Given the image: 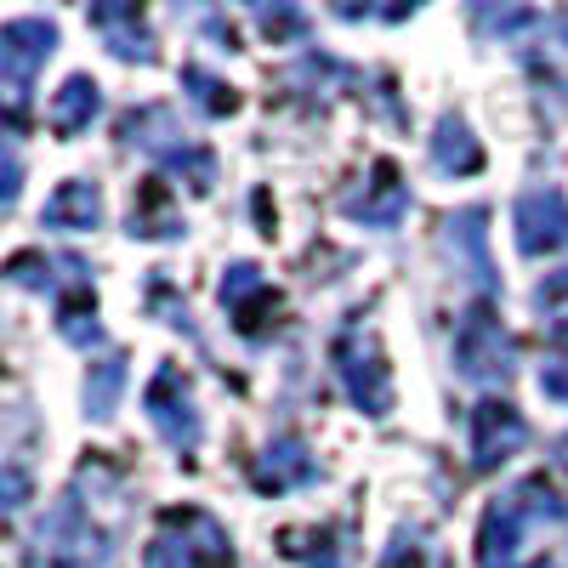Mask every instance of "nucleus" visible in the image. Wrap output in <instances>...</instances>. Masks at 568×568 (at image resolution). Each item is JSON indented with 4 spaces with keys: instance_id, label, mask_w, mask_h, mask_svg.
<instances>
[{
    "instance_id": "f257e3e1",
    "label": "nucleus",
    "mask_w": 568,
    "mask_h": 568,
    "mask_svg": "<svg viewBox=\"0 0 568 568\" xmlns=\"http://www.w3.org/2000/svg\"><path fill=\"white\" fill-rule=\"evenodd\" d=\"M40 568H114V535L91 517L80 489H69L34 529Z\"/></svg>"
},
{
    "instance_id": "f03ea898",
    "label": "nucleus",
    "mask_w": 568,
    "mask_h": 568,
    "mask_svg": "<svg viewBox=\"0 0 568 568\" xmlns=\"http://www.w3.org/2000/svg\"><path fill=\"white\" fill-rule=\"evenodd\" d=\"M557 511H562V506H557V495H551L540 478H529V484H517L511 495L489 500L484 524H478V562H484V568H506V562L517 557V546H524L529 524H540V517H557Z\"/></svg>"
},
{
    "instance_id": "7ed1b4c3",
    "label": "nucleus",
    "mask_w": 568,
    "mask_h": 568,
    "mask_svg": "<svg viewBox=\"0 0 568 568\" xmlns=\"http://www.w3.org/2000/svg\"><path fill=\"white\" fill-rule=\"evenodd\" d=\"M142 568H240L211 511H165Z\"/></svg>"
},
{
    "instance_id": "20e7f679",
    "label": "nucleus",
    "mask_w": 568,
    "mask_h": 568,
    "mask_svg": "<svg viewBox=\"0 0 568 568\" xmlns=\"http://www.w3.org/2000/svg\"><path fill=\"white\" fill-rule=\"evenodd\" d=\"M58 52V23L52 18H12L0 29V109L23 114L34 74L45 69V58Z\"/></svg>"
},
{
    "instance_id": "39448f33",
    "label": "nucleus",
    "mask_w": 568,
    "mask_h": 568,
    "mask_svg": "<svg viewBox=\"0 0 568 568\" xmlns=\"http://www.w3.org/2000/svg\"><path fill=\"white\" fill-rule=\"evenodd\" d=\"M125 142H136V149H149L160 165H171V171H182L194 187H211L216 182V160L205 154V149H194V142H187V131L176 125V114L171 109H131L125 114Z\"/></svg>"
},
{
    "instance_id": "423d86ee",
    "label": "nucleus",
    "mask_w": 568,
    "mask_h": 568,
    "mask_svg": "<svg viewBox=\"0 0 568 568\" xmlns=\"http://www.w3.org/2000/svg\"><path fill=\"white\" fill-rule=\"evenodd\" d=\"M455 358H460V375H466V382H478V387H500V382L517 375V347H511L506 324L489 307H478L466 318L460 342H455Z\"/></svg>"
},
{
    "instance_id": "0eeeda50",
    "label": "nucleus",
    "mask_w": 568,
    "mask_h": 568,
    "mask_svg": "<svg viewBox=\"0 0 568 568\" xmlns=\"http://www.w3.org/2000/svg\"><path fill=\"white\" fill-rule=\"evenodd\" d=\"M336 375H342V387L353 393V404L364 415H387L393 409V375H387V358L382 347H375L364 329H342V342H336Z\"/></svg>"
},
{
    "instance_id": "6e6552de",
    "label": "nucleus",
    "mask_w": 568,
    "mask_h": 568,
    "mask_svg": "<svg viewBox=\"0 0 568 568\" xmlns=\"http://www.w3.org/2000/svg\"><path fill=\"white\" fill-rule=\"evenodd\" d=\"M142 409H149L154 433L171 444V449H194L200 444V409H194V387H187L182 364H160L149 393H142Z\"/></svg>"
},
{
    "instance_id": "1a4fd4ad",
    "label": "nucleus",
    "mask_w": 568,
    "mask_h": 568,
    "mask_svg": "<svg viewBox=\"0 0 568 568\" xmlns=\"http://www.w3.org/2000/svg\"><path fill=\"white\" fill-rule=\"evenodd\" d=\"M511 222H517V251L524 256H551V251L568 245V200L557 187H529V194L517 200Z\"/></svg>"
},
{
    "instance_id": "9d476101",
    "label": "nucleus",
    "mask_w": 568,
    "mask_h": 568,
    "mask_svg": "<svg viewBox=\"0 0 568 568\" xmlns=\"http://www.w3.org/2000/svg\"><path fill=\"white\" fill-rule=\"evenodd\" d=\"M524 444H529V426L511 404L484 398L478 409H471V466L478 471H495L511 449H524Z\"/></svg>"
},
{
    "instance_id": "9b49d317",
    "label": "nucleus",
    "mask_w": 568,
    "mask_h": 568,
    "mask_svg": "<svg viewBox=\"0 0 568 568\" xmlns=\"http://www.w3.org/2000/svg\"><path fill=\"white\" fill-rule=\"evenodd\" d=\"M313 478H318V460H313L296 438H278V444H267V449L251 460V484H256L262 495L302 489V484H313Z\"/></svg>"
},
{
    "instance_id": "f8f14e48",
    "label": "nucleus",
    "mask_w": 568,
    "mask_h": 568,
    "mask_svg": "<svg viewBox=\"0 0 568 568\" xmlns=\"http://www.w3.org/2000/svg\"><path fill=\"white\" fill-rule=\"evenodd\" d=\"M91 29L103 34V45L120 63H154V34L136 7H91Z\"/></svg>"
},
{
    "instance_id": "ddd939ff",
    "label": "nucleus",
    "mask_w": 568,
    "mask_h": 568,
    "mask_svg": "<svg viewBox=\"0 0 568 568\" xmlns=\"http://www.w3.org/2000/svg\"><path fill=\"white\" fill-rule=\"evenodd\" d=\"M342 211L358 216V222H369V227H398V216L409 211V187L398 182L393 165H375L369 187H364V194H347Z\"/></svg>"
},
{
    "instance_id": "4468645a",
    "label": "nucleus",
    "mask_w": 568,
    "mask_h": 568,
    "mask_svg": "<svg viewBox=\"0 0 568 568\" xmlns=\"http://www.w3.org/2000/svg\"><path fill=\"white\" fill-rule=\"evenodd\" d=\"M40 222H45V227H63V233H91V227L103 222V194H98V182H85V176L58 182V194L45 200Z\"/></svg>"
},
{
    "instance_id": "2eb2a0df",
    "label": "nucleus",
    "mask_w": 568,
    "mask_h": 568,
    "mask_svg": "<svg viewBox=\"0 0 568 568\" xmlns=\"http://www.w3.org/2000/svg\"><path fill=\"white\" fill-rule=\"evenodd\" d=\"M222 307H227V313H240L233 324L262 329L256 313H278V296H273V284H267L251 262H240V267H227V278H222Z\"/></svg>"
},
{
    "instance_id": "dca6fc26",
    "label": "nucleus",
    "mask_w": 568,
    "mask_h": 568,
    "mask_svg": "<svg viewBox=\"0 0 568 568\" xmlns=\"http://www.w3.org/2000/svg\"><path fill=\"white\" fill-rule=\"evenodd\" d=\"M98 114H103V91H98V80L74 74V80L58 85V98H52V131H58V136H80Z\"/></svg>"
},
{
    "instance_id": "f3484780",
    "label": "nucleus",
    "mask_w": 568,
    "mask_h": 568,
    "mask_svg": "<svg viewBox=\"0 0 568 568\" xmlns=\"http://www.w3.org/2000/svg\"><path fill=\"white\" fill-rule=\"evenodd\" d=\"M433 160H438V171H449V176H466V171L484 165L478 136L466 131L460 114H444V120H438V131H433Z\"/></svg>"
},
{
    "instance_id": "a211bd4d",
    "label": "nucleus",
    "mask_w": 568,
    "mask_h": 568,
    "mask_svg": "<svg viewBox=\"0 0 568 568\" xmlns=\"http://www.w3.org/2000/svg\"><path fill=\"white\" fill-rule=\"evenodd\" d=\"M120 393H125V358L109 353L103 364H91V375H85V415L109 420L120 409Z\"/></svg>"
},
{
    "instance_id": "6ab92c4d",
    "label": "nucleus",
    "mask_w": 568,
    "mask_h": 568,
    "mask_svg": "<svg viewBox=\"0 0 568 568\" xmlns=\"http://www.w3.org/2000/svg\"><path fill=\"white\" fill-rule=\"evenodd\" d=\"M58 329H63V342H74V347L103 342V324H98V302H91V284L69 291V302L58 307Z\"/></svg>"
},
{
    "instance_id": "aec40b11",
    "label": "nucleus",
    "mask_w": 568,
    "mask_h": 568,
    "mask_svg": "<svg viewBox=\"0 0 568 568\" xmlns=\"http://www.w3.org/2000/svg\"><path fill=\"white\" fill-rule=\"evenodd\" d=\"M131 233H136V240H149V233H154V240H176V233H182V216L171 211V200H165L160 182L142 187V211L131 216Z\"/></svg>"
},
{
    "instance_id": "412c9836",
    "label": "nucleus",
    "mask_w": 568,
    "mask_h": 568,
    "mask_svg": "<svg viewBox=\"0 0 568 568\" xmlns=\"http://www.w3.org/2000/svg\"><path fill=\"white\" fill-rule=\"evenodd\" d=\"M449 240L466 251L471 245V278L484 284H495V267H489V256H484V211H460V216H449Z\"/></svg>"
},
{
    "instance_id": "4be33fe9",
    "label": "nucleus",
    "mask_w": 568,
    "mask_h": 568,
    "mask_svg": "<svg viewBox=\"0 0 568 568\" xmlns=\"http://www.w3.org/2000/svg\"><path fill=\"white\" fill-rule=\"evenodd\" d=\"M182 80H187V91L200 98V109H205V114H233V109H240V91L222 85L216 74H205V69H187Z\"/></svg>"
},
{
    "instance_id": "5701e85b",
    "label": "nucleus",
    "mask_w": 568,
    "mask_h": 568,
    "mask_svg": "<svg viewBox=\"0 0 568 568\" xmlns=\"http://www.w3.org/2000/svg\"><path fill=\"white\" fill-rule=\"evenodd\" d=\"M382 568H426V540H415L409 529H398L393 546H387V557H382Z\"/></svg>"
},
{
    "instance_id": "b1692460",
    "label": "nucleus",
    "mask_w": 568,
    "mask_h": 568,
    "mask_svg": "<svg viewBox=\"0 0 568 568\" xmlns=\"http://www.w3.org/2000/svg\"><path fill=\"white\" fill-rule=\"evenodd\" d=\"M23 194V160L7 136H0V205H12Z\"/></svg>"
},
{
    "instance_id": "393cba45",
    "label": "nucleus",
    "mask_w": 568,
    "mask_h": 568,
    "mask_svg": "<svg viewBox=\"0 0 568 568\" xmlns=\"http://www.w3.org/2000/svg\"><path fill=\"white\" fill-rule=\"evenodd\" d=\"M535 307L568 324V273H551V278L540 284V291H535Z\"/></svg>"
},
{
    "instance_id": "a878e982",
    "label": "nucleus",
    "mask_w": 568,
    "mask_h": 568,
    "mask_svg": "<svg viewBox=\"0 0 568 568\" xmlns=\"http://www.w3.org/2000/svg\"><path fill=\"white\" fill-rule=\"evenodd\" d=\"M29 500V471L23 466H0V517L18 511Z\"/></svg>"
},
{
    "instance_id": "bb28decb",
    "label": "nucleus",
    "mask_w": 568,
    "mask_h": 568,
    "mask_svg": "<svg viewBox=\"0 0 568 568\" xmlns=\"http://www.w3.org/2000/svg\"><path fill=\"white\" fill-rule=\"evenodd\" d=\"M540 387H546L551 398H562V404H568V353H551V364L540 369Z\"/></svg>"
},
{
    "instance_id": "cd10ccee",
    "label": "nucleus",
    "mask_w": 568,
    "mask_h": 568,
    "mask_svg": "<svg viewBox=\"0 0 568 568\" xmlns=\"http://www.w3.org/2000/svg\"><path fill=\"white\" fill-rule=\"evenodd\" d=\"M256 18H262L273 34H302V18H296V12H267V7H262Z\"/></svg>"
},
{
    "instance_id": "c85d7f7f",
    "label": "nucleus",
    "mask_w": 568,
    "mask_h": 568,
    "mask_svg": "<svg viewBox=\"0 0 568 568\" xmlns=\"http://www.w3.org/2000/svg\"><path fill=\"white\" fill-rule=\"evenodd\" d=\"M557 460H562V466H568V433H562V444H557Z\"/></svg>"
},
{
    "instance_id": "c756f323",
    "label": "nucleus",
    "mask_w": 568,
    "mask_h": 568,
    "mask_svg": "<svg viewBox=\"0 0 568 568\" xmlns=\"http://www.w3.org/2000/svg\"><path fill=\"white\" fill-rule=\"evenodd\" d=\"M524 568H557V562H524Z\"/></svg>"
}]
</instances>
